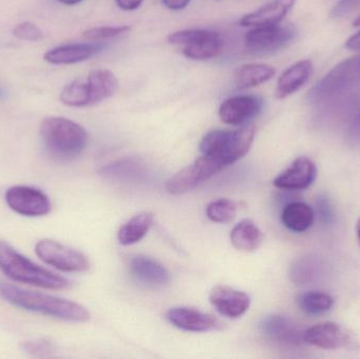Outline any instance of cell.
Returning a JSON list of instances; mask_svg holds the SVG:
<instances>
[{
    "instance_id": "obj_28",
    "label": "cell",
    "mask_w": 360,
    "mask_h": 359,
    "mask_svg": "<svg viewBox=\"0 0 360 359\" xmlns=\"http://www.w3.org/2000/svg\"><path fill=\"white\" fill-rule=\"evenodd\" d=\"M237 206L233 200L221 198L212 202L205 209L207 218L213 223H228L236 216Z\"/></svg>"
},
{
    "instance_id": "obj_2",
    "label": "cell",
    "mask_w": 360,
    "mask_h": 359,
    "mask_svg": "<svg viewBox=\"0 0 360 359\" xmlns=\"http://www.w3.org/2000/svg\"><path fill=\"white\" fill-rule=\"evenodd\" d=\"M360 81V56L351 57L332 69L314 88L309 98L319 107H342L357 98Z\"/></svg>"
},
{
    "instance_id": "obj_41",
    "label": "cell",
    "mask_w": 360,
    "mask_h": 359,
    "mask_svg": "<svg viewBox=\"0 0 360 359\" xmlns=\"http://www.w3.org/2000/svg\"><path fill=\"white\" fill-rule=\"evenodd\" d=\"M354 25L360 27V16L359 17V18H356V20L354 21Z\"/></svg>"
},
{
    "instance_id": "obj_13",
    "label": "cell",
    "mask_w": 360,
    "mask_h": 359,
    "mask_svg": "<svg viewBox=\"0 0 360 359\" xmlns=\"http://www.w3.org/2000/svg\"><path fill=\"white\" fill-rule=\"evenodd\" d=\"M262 111V101L252 95H236L226 99L220 105V120L230 126H243Z\"/></svg>"
},
{
    "instance_id": "obj_38",
    "label": "cell",
    "mask_w": 360,
    "mask_h": 359,
    "mask_svg": "<svg viewBox=\"0 0 360 359\" xmlns=\"http://www.w3.org/2000/svg\"><path fill=\"white\" fill-rule=\"evenodd\" d=\"M346 48L352 51H360V31L349 38L346 42Z\"/></svg>"
},
{
    "instance_id": "obj_35",
    "label": "cell",
    "mask_w": 360,
    "mask_h": 359,
    "mask_svg": "<svg viewBox=\"0 0 360 359\" xmlns=\"http://www.w3.org/2000/svg\"><path fill=\"white\" fill-rule=\"evenodd\" d=\"M348 138L351 141H360V112L356 114L348 129Z\"/></svg>"
},
{
    "instance_id": "obj_37",
    "label": "cell",
    "mask_w": 360,
    "mask_h": 359,
    "mask_svg": "<svg viewBox=\"0 0 360 359\" xmlns=\"http://www.w3.org/2000/svg\"><path fill=\"white\" fill-rule=\"evenodd\" d=\"M162 1L170 10L179 11L186 8L191 0H162Z\"/></svg>"
},
{
    "instance_id": "obj_42",
    "label": "cell",
    "mask_w": 360,
    "mask_h": 359,
    "mask_svg": "<svg viewBox=\"0 0 360 359\" xmlns=\"http://www.w3.org/2000/svg\"><path fill=\"white\" fill-rule=\"evenodd\" d=\"M4 92H2L1 90H0V98H2V97H4Z\"/></svg>"
},
{
    "instance_id": "obj_30",
    "label": "cell",
    "mask_w": 360,
    "mask_h": 359,
    "mask_svg": "<svg viewBox=\"0 0 360 359\" xmlns=\"http://www.w3.org/2000/svg\"><path fill=\"white\" fill-rule=\"evenodd\" d=\"M131 31L129 25H117V27H98L86 30L82 33V37L90 41H101L126 35Z\"/></svg>"
},
{
    "instance_id": "obj_26",
    "label": "cell",
    "mask_w": 360,
    "mask_h": 359,
    "mask_svg": "<svg viewBox=\"0 0 360 359\" xmlns=\"http://www.w3.org/2000/svg\"><path fill=\"white\" fill-rule=\"evenodd\" d=\"M296 303L304 313L310 315H321L333 307L334 299L327 293L312 291V292L298 295Z\"/></svg>"
},
{
    "instance_id": "obj_36",
    "label": "cell",
    "mask_w": 360,
    "mask_h": 359,
    "mask_svg": "<svg viewBox=\"0 0 360 359\" xmlns=\"http://www.w3.org/2000/svg\"><path fill=\"white\" fill-rule=\"evenodd\" d=\"M143 0H116V4L124 11H134L143 4Z\"/></svg>"
},
{
    "instance_id": "obj_16",
    "label": "cell",
    "mask_w": 360,
    "mask_h": 359,
    "mask_svg": "<svg viewBox=\"0 0 360 359\" xmlns=\"http://www.w3.org/2000/svg\"><path fill=\"white\" fill-rule=\"evenodd\" d=\"M317 167L308 157H298L293 164L278 175L273 185L283 190H304L314 183Z\"/></svg>"
},
{
    "instance_id": "obj_39",
    "label": "cell",
    "mask_w": 360,
    "mask_h": 359,
    "mask_svg": "<svg viewBox=\"0 0 360 359\" xmlns=\"http://www.w3.org/2000/svg\"><path fill=\"white\" fill-rule=\"evenodd\" d=\"M60 4H65V6H74V4H80L84 0H57Z\"/></svg>"
},
{
    "instance_id": "obj_23",
    "label": "cell",
    "mask_w": 360,
    "mask_h": 359,
    "mask_svg": "<svg viewBox=\"0 0 360 359\" xmlns=\"http://www.w3.org/2000/svg\"><path fill=\"white\" fill-rule=\"evenodd\" d=\"M264 234L252 221H240L231 232V242L241 252H254L262 246Z\"/></svg>"
},
{
    "instance_id": "obj_21",
    "label": "cell",
    "mask_w": 360,
    "mask_h": 359,
    "mask_svg": "<svg viewBox=\"0 0 360 359\" xmlns=\"http://www.w3.org/2000/svg\"><path fill=\"white\" fill-rule=\"evenodd\" d=\"M86 84L90 94L91 105L110 98L118 90L117 77L113 72L108 69L93 70L89 74Z\"/></svg>"
},
{
    "instance_id": "obj_25",
    "label": "cell",
    "mask_w": 360,
    "mask_h": 359,
    "mask_svg": "<svg viewBox=\"0 0 360 359\" xmlns=\"http://www.w3.org/2000/svg\"><path fill=\"white\" fill-rule=\"evenodd\" d=\"M154 216L151 212L135 215L127 221L118 231V242L122 246H131L141 242L153 225Z\"/></svg>"
},
{
    "instance_id": "obj_6",
    "label": "cell",
    "mask_w": 360,
    "mask_h": 359,
    "mask_svg": "<svg viewBox=\"0 0 360 359\" xmlns=\"http://www.w3.org/2000/svg\"><path fill=\"white\" fill-rule=\"evenodd\" d=\"M169 42L181 46L182 54L193 60H207L221 54L224 40L217 32L205 29L181 30L170 34Z\"/></svg>"
},
{
    "instance_id": "obj_22",
    "label": "cell",
    "mask_w": 360,
    "mask_h": 359,
    "mask_svg": "<svg viewBox=\"0 0 360 359\" xmlns=\"http://www.w3.org/2000/svg\"><path fill=\"white\" fill-rule=\"evenodd\" d=\"M313 209L306 202H293L288 204L281 213V221L290 231L302 233L308 231L314 223Z\"/></svg>"
},
{
    "instance_id": "obj_11",
    "label": "cell",
    "mask_w": 360,
    "mask_h": 359,
    "mask_svg": "<svg viewBox=\"0 0 360 359\" xmlns=\"http://www.w3.org/2000/svg\"><path fill=\"white\" fill-rule=\"evenodd\" d=\"M304 343L319 349L338 350L352 344V335L344 327L332 322H321L304 330Z\"/></svg>"
},
{
    "instance_id": "obj_1",
    "label": "cell",
    "mask_w": 360,
    "mask_h": 359,
    "mask_svg": "<svg viewBox=\"0 0 360 359\" xmlns=\"http://www.w3.org/2000/svg\"><path fill=\"white\" fill-rule=\"evenodd\" d=\"M0 295L11 305L25 311L72 322H86L91 314L86 308L69 299L27 290L0 280Z\"/></svg>"
},
{
    "instance_id": "obj_9",
    "label": "cell",
    "mask_w": 360,
    "mask_h": 359,
    "mask_svg": "<svg viewBox=\"0 0 360 359\" xmlns=\"http://www.w3.org/2000/svg\"><path fill=\"white\" fill-rule=\"evenodd\" d=\"M35 253L46 265L69 273H82L90 269L84 253L53 240H41L35 244Z\"/></svg>"
},
{
    "instance_id": "obj_4",
    "label": "cell",
    "mask_w": 360,
    "mask_h": 359,
    "mask_svg": "<svg viewBox=\"0 0 360 359\" xmlns=\"http://www.w3.org/2000/svg\"><path fill=\"white\" fill-rule=\"evenodd\" d=\"M0 270L14 282L46 290H63L71 285L67 278L40 267L4 242H0Z\"/></svg>"
},
{
    "instance_id": "obj_5",
    "label": "cell",
    "mask_w": 360,
    "mask_h": 359,
    "mask_svg": "<svg viewBox=\"0 0 360 359\" xmlns=\"http://www.w3.org/2000/svg\"><path fill=\"white\" fill-rule=\"evenodd\" d=\"M255 137V128L245 124L236 131L213 130L203 136L199 150L228 167L247 155Z\"/></svg>"
},
{
    "instance_id": "obj_15",
    "label": "cell",
    "mask_w": 360,
    "mask_h": 359,
    "mask_svg": "<svg viewBox=\"0 0 360 359\" xmlns=\"http://www.w3.org/2000/svg\"><path fill=\"white\" fill-rule=\"evenodd\" d=\"M259 330L264 337L277 343L294 346L304 343V329L287 316H266L260 322Z\"/></svg>"
},
{
    "instance_id": "obj_34",
    "label": "cell",
    "mask_w": 360,
    "mask_h": 359,
    "mask_svg": "<svg viewBox=\"0 0 360 359\" xmlns=\"http://www.w3.org/2000/svg\"><path fill=\"white\" fill-rule=\"evenodd\" d=\"M328 198H321L319 200V213L321 214V219L325 221L326 223H329L330 219L333 217V212H332L331 206H330L329 200Z\"/></svg>"
},
{
    "instance_id": "obj_27",
    "label": "cell",
    "mask_w": 360,
    "mask_h": 359,
    "mask_svg": "<svg viewBox=\"0 0 360 359\" xmlns=\"http://www.w3.org/2000/svg\"><path fill=\"white\" fill-rule=\"evenodd\" d=\"M61 103L68 107H90V94H89L86 81L74 80L65 86L59 96Z\"/></svg>"
},
{
    "instance_id": "obj_17",
    "label": "cell",
    "mask_w": 360,
    "mask_h": 359,
    "mask_svg": "<svg viewBox=\"0 0 360 359\" xmlns=\"http://www.w3.org/2000/svg\"><path fill=\"white\" fill-rule=\"evenodd\" d=\"M130 272L137 282L149 288H162L171 280L170 273L162 263L146 255L132 257Z\"/></svg>"
},
{
    "instance_id": "obj_40",
    "label": "cell",
    "mask_w": 360,
    "mask_h": 359,
    "mask_svg": "<svg viewBox=\"0 0 360 359\" xmlns=\"http://www.w3.org/2000/svg\"><path fill=\"white\" fill-rule=\"evenodd\" d=\"M356 233H357V237H359V244H360V218L359 221H357L356 223Z\"/></svg>"
},
{
    "instance_id": "obj_19",
    "label": "cell",
    "mask_w": 360,
    "mask_h": 359,
    "mask_svg": "<svg viewBox=\"0 0 360 359\" xmlns=\"http://www.w3.org/2000/svg\"><path fill=\"white\" fill-rule=\"evenodd\" d=\"M101 48L98 44H63L49 50L44 55V59L52 65H73L88 60Z\"/></svg>"
},
{
    "instance_id": "obj_8",
    "label": "cell",
    "mask_w": 360,
    "mask_h": 359,
    "mask_svg": "<svg viewBox=\"0 0 360 359\" xmlns=\"http://www.w3.org/2000/svg\"><path fill=\"white\" fill-rule=\"evenodd\" d=\"M226 168L216 158L201 154L192 164L182 169L167 181L166 190L172 195L188 193Z\"/></svg>"
},
{
    "instance_id": "obj_33",
    "label": "cell",
    "mask_w": 360,
    "mask_h": 359,
    "mask_svg": "<svg viewBox=\"0 0 360 359\" xmlns=\"http://www.w3.org/2000/svg\"><path fill=\"white\" fill-rule=\"evenodd\" d=\"M360 4V0H340L334 6L332 15L334 17H344L350 14Z\"/></svg>"
},
{
    "instance_id": "obj_12",
    "label": "cell",
    "mask_w": 360,
    "mask_h": 359,
    "mask_svg": "<svg viewBox=\"0 0 360 359\" xmlns=\"http://www.w3.org/2000/svg\"><path fill=\"white\" fill-rule=\"evenodd\" d=\"M166 318L175 328L186 332H209L222 327L220 320L212 314L188 307L172 308L167 312Z\"/></svg>"
},
{
    "instance_id": "obj_7",
    "label": "cell",
    "mask_w": 360,
    "mask_h": 359,
    "mask_svg": "<svg viewBox=\"0 0 360 359\" xmlns=\"http://www.w3.org/2000/svg\"><path fill=\"white\" fill-rule=\"evenodd\" d=\"M296 37L292 25L253 27L245 36V50L256 56L275 54L289 46Z\"/></svg>"
},
{
    "instance_id": "obj_14",
    "label": "cell",
    "mask_w": 360,
    "mask_h": 359,
    "mask_svg": "<svg viewBox=\"0 0 360 359\" xmlns=\"http://www.w3.org/2000/svg\"><path fill=\"white\" fill-rule=\"evenodd\" d=\"M210 303L220 315L232 320L241 318L251 306L249 295L226 286H217L211 291Z\"/></svg>"
},
{
    "instance_id": "obj_20",
    "label": "cell",
    "mask_w": 360,
    "mask_h": 359,
    "mask_svg": "<svg viewBox=\"0 0 360 359\" xmlns=\"http://www.w3.org/2000/svg\"><path fill=\"white\" fill-rule=\"evenodd\" d=\"M313 65L310 60H300L285 70L277 81L275 96L287 98L304 86L312 75Z\"/></svg>"
},
{
    "instance_id": "obj_31",
    "label": "cell",
    "mask_w": 360,
    "mask_h": 359,
    "mask_svg": "<svg viewBox=\"0 0 360 359\" xmlns=\"http://www.w3.org/2000/svg\"><path fill=\"white\" fill-rule=\"evenodd\" d=\"M21 349L34 358H46L54 351V346L44 339H37V341H25L21 345Z\"/></svg>"
},
{
    "instance_id": "obj_24",
    "label": "cell",
    "mask_w": 360,
    "mask_h": 359,
    "mask_svg": "<svg viewBox=\"0 0 360 359\" xmlns=\"http://www.w3.org/2000/svg\"><path fill=\"white\" fill-rule=\"evenodd\" d=\"M275 69L266 63H248L241 65L234 73V82L240 90L254 88L270 80Z\"/></svg>"
},
{
    "instance_id": "obj_10",
    "label": "cell",
    "mask_w": 360,
    "mask_h": 359,
    "mask_svg": "<svg viewBox=\"0 0 360 359\" xmlns=\"http://www.w3.org/2000/svg\"><path fill=\"white\" fill-rule=\"evenodd\" d=\"M4 198L11 210L22 216H44L52 209L50 198L41 190L27 185L10 188L6 190Z\"/></svg>"
},
{
    "instance_id": "obj_18",
    "label": "cell",
    "mask_w": 360,
    "mask_h": 359,
    "mask_svg": "<svg viewBox=\"0 0 360 359\" xmlns=\"http://www.w3.org/2000/svg\"><path fill=\"white\" fill-rule=\"evenodd\" d=\"M295 4V0H273L240 19L243 27H270L283 21Z\"/></svg>"
},
{
    "instance_id": "obj_32",
    "label": "cell",
    "mask_w": 360,
    "mask_h": 359,
    "mask_svg": "<svg viewBox=\"0 0 360 359\" xmlns=\"http://www.w3.org/2000/svg\"><path fill=\"white\" fill-rule=\"evenodd\" d=\"M13 35L23 41H39L44 38L41 30L32 22L18 23L13 30Z\"/></svg>"
},
{
    "instance_id": "obj_3",
    "label": "cell",
    "mask_w": 360,
    "mask_h": 359,
    "mask_svg": "<svg viewBox=\"0 0 360 359\" xmlns=\"http://www.w3.org/2000/svg\"><path fill=\"white\" fill-rule=\"evenodd\" d=\"M42 145L52 157L69 162L82 155L88 145L86 129L69 118L51 116L40 124Z\"/></svg>"
},
{
    "instance_id": "obj_29",
    "label": "cell",
    "mask_w": 360,
    "mask_h": 359,
    "mask_svg": "<svg viewBox=\"0 0 360 359\" xmlns=\"http://www.w3.org/2000/svg\"><path fill=\"white\" fill-rule=\"evenodd\" d=\"M321 263L315 261L313 257H304L293 263L291 267L290 276L294 282L297 284H307L312 282L319 273Z\"/></svg>"
}]
</instances>
